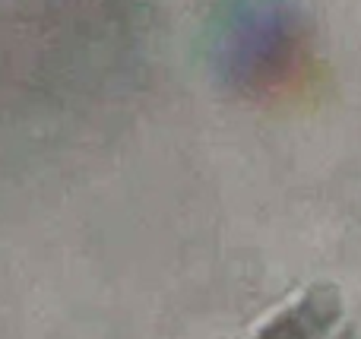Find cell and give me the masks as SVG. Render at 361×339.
I'll return each instance as SVG.
<instances>
[{"instance_id": "7a4b0ae2", "label": "cell", "mask_w": 361, "mask_h": 339, "mask_svg": "<svg viewBox=\"0 0 361 339\" xmlns=\"http://www.w3.org/2000/svg\"><path fill=\"white\" fill-rule=\"evenodd\" d=\"M339 339H355V333H352V330H345V333L339 336Z\"/></svg>"}, {"instance_id": "6da1fadb", "label": "cell", "mask_w": 361, "mask_h": 339, "mask_svg": "<svg viewBox=\"0 0 361 339\" xmlns=\"http://www.w3.org/2000/svg\"><path fill=\"white\" fill-rule=\"evenodd\" d=\"M339 321V292L333 285H314L295 304L267 321L254 339H320Z\"/></svg>"}]
</instances>
